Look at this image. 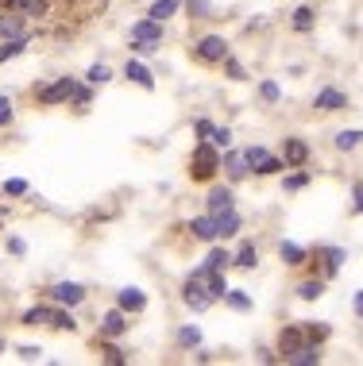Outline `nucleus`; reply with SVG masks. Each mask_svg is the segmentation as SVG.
<instances>
[{"label":"nucleus","instance_id":"15","mask_svg":"<svg viewBox=\"0 0 363 366\" xmlns=\"http://www.w3.org/2000/svg\"><path fill=\"white\" fill-rule=\"evenodd\" d=\"M282 154H286V162H290V166H302L305 158H309V147H305L302 139H286Z\"/></svg>","mask_w":363,"mask_h":366},{"label":"nucleus","instance_id":"38","mask_svg":"<svg viewBox=\"0 0 363 366\" xmlns=\"http://www.w3.org/2000/svg\"><path fill=\"white\" fill-rule=\"evenodd\" d=\"M278 170H282V162H278V158H271V154H267L263 162L256 166V173H278Z\"/></svg>","mask_w":363,"mask_h":366},{"label":"nucleus","instance_id":"2","mask_svg":"<svg viewBox=\"0 0 363 366\" xmlns=\"http://www.w3.org/2000/svg\"><path fill=\"white\" fill-rule=\"evenodd\" d=\"M194 166H197V177H213L216 170H220V158H216V151L213 147H205V143H197V151H194Z\"/></svg>","mask_w":363,"mask_h":366},{"label":"nucleus","instance_id":"21","mask_svg":"<svg viewBox=\"0 0 363 366\" xmlns=\"http://www.w3.org/2000/svg\"><path fill=\"white\" fill-rule=\"evenodd\" d=\"M232 262H236V266H244V270H251V266L259 262V250L251 247V243H244V247H240V250L232 255Z\"/></svg>","mask_w":363,"mask_h":366},{"label":"nucleus","instance_id":"40","mask_svg":"<svg viewBox=\"0 0 363 366\" xmlns=\"http://www.w3.org/2000/svg\"><path fill=\"white\" fill-rule=\"evenodd\" d=\"M105 358H108L112 366H124V363H128V355H124L120 347H105Z\"/></svg>","mask_w":363,"mask_h":366},{"label":"nucleus","instance_id":"39","mask_svg":"<svg viewBox=\"0 0 363 366\" xmlns=\"http://www.w3.org/2000/svg\"><path fill=\"white\" fill-rule=\"evenodd\" d=\"M305 185H309V173H294V177H286V189H290V193L305 189Z\"/></svg>","mask_w":363,"mask_h":366},{"label":"nucleus","instance_id":"20","mask_svg":"<svg viewBox=\"0 0 363 366\" xmlns=\"http://www.w3.org/2000/svg\"><path fill=\"white\" fill-rule=\"evenodd\" d=\"M20 31H23V19L20 16H12V12L0 16V39H12V35H20Z\"/></svg>","mask_w":363,"mask_h":366},{"label":"nucleus","instance_id":"22","mask_svg":"<svg viewBox=\"0 0 363 366\" xmlns=\"http://www.w3.org/2000/svg\"><path fill=\"white\" fill-rule=\"evenodd\" d=\"M225 305H232L236 312H247V308H251V297H247L244 289H225Z\"/></svg>","mask_w":363,"mask_h":366},{"label":"nucleus","instance_id":"7","mask_svg":"<svg viewBox=\"0 0 363 366\" xmlns=\"http://www.w3.org/2000/svg\"><path fill=\"white\" fill-rule=\"evenodd\" d=\"M182 293H186V305H194L197 312H201V308H209V305H213V297H209V289L201 286V278H189Z\"/></svg>","mask_w":363,"mask_h":366},{"label":"nucleus","instance_id":"48","mask_svg":"<svg viewBox=\"0 0 363 366\" xmlns=\"http://www.w3.org/2000/svg\"><path fill=\"white\" fill-rule=\"evenodd\" d=\"M355 316H363V289L355 293Z\"/></svg>","mask_w":363,"mask_h":366},{"label":"nucleus","instance_id":"13","mask_svg":"<svg viewBox=\"0 0 363 366\" xmlns=\"http://www.w3.org/2000/svg\"><path fill=\"white\" fill-rule=\"evenodd\" d=\"M31 43V35H12V39H0V62H8V58H16V54H23V47Z\"/></svg>","mask_w":363,"mask_h":366},{"label":"nucleus","instance_id":"35","mask_svg":"<svg viewBox=\"0 0 363 366\" xmlns=\"http://www.w3.org/2000/svg\"><path fill=\"white\" fill-rule=\"evenodd\" d=\"M259 93H263V100H271V105H275L278 96H282V89H278L275 81H263V85H259Z\"/></svg>","mask_w":363,"mask_h":366},{"label":"nucleus","instance_id":"27","mask_svg":"<svg viewBox=\"0 0 363 366\" xmlns=\"http://www.w3.org/2000/svg\"><path fill=\"white\" fill-rule=\"evenodd\" d=\"M321 259L329 262V274H336V270H340V262H344V247H324Z\"/></svg>","mask_w":363,"mask_h":366},{"label":"nucleus","instance_id":"46","mask_svg":"<svg viewBox=\"0 0 363 366\" xmlns=\"http://www.w3.org/2000/svg\"><path fill=\"white\" fill-rule=\"evenodd\" d=\"M352 197H355V204H352V208H355V212H363V182L355 185V193H352Z\"/></svg>","mask_w":363,"mask_h":366},{"label":"nucleus","instance_id":"9","mask_svg":"<svg viewBox=\"0 0 363 366\" xmlns=\"http://www.w3.org/2000/svg\"><path fill=\"white\" fill-rule=\"evenodd\" d=\"M313 105L321 108V112H340V108H348V96H344L340 89H321Z\"/></svg>","mask_w":363,"mask_h":366},{"label":"nucleus","instance_id":"30","mask_svg":"<svg viewBox=\"0 0 363 366\" xmlns=\"http://www.w3.org/2000/svg\"><path fill=\"white\" fill-rule=\"evenodd\" d=\"M294 28H298V31H309V28H313V8H309V4H302V8L294 12Z\"/></svg>","mask_w":363,"mask_h":366},{"label":"nucleus","instance_id":"32","mask_svg":"<svg viewBox=\"0 0 363 366\" xmlns=\"http://www.w3.org/2000/svg\"><path fill=\"white\" fill-rule=\"evenodd\" d=\"M178 343H182V347H197V343H201V332H197V327H182V332H178Z\"/></svg>","mask_w":363,"mask_h":366},{"label":"nucleus","instance_id":"26","mask_svg":"<svg viewBox=\"0 0 363 366\" xmlns=\"http://www.w3.org/2000/svg\"><path fill=\"white\" fill-rule=\"evenodd\" d=\"M363 143V131H336V147L340 151H352V147Z\"/></svg>","mask_w":363,"mask_h":366},{"label":"nucleus","instance_id":"4","mask_svg":"<svg viewBox=\"0 0 363 366\" xmlns=\"http://www.w3.org/2000/svg\"><path fill=\"white\" fill-rule=\"evenodd\" d=\"M70 89H74V77H59L54 85L39 89V105H62V100H70Z\"/></svg>","mask_w":363,"mask_h":366},{"label":"nucleus","instance_id":"24","mask_svg":"<svg viewBox=\"0 0 363 366\" xmlns=\"http://www.w3.org/2000/svg\"><path fill=\"white\" fill-rule=\"evenodd\" d=\"M50 327H59V332H74L78 320L70 316V312H59V308H50Z\"/></svg>","mask_w":363,"mask_h":366},{"label":"nucleus","instance_id":"23","mask_svg":"<svg viewBox=\"0 0 363 366\" xmlns=\"http://www.w3.org/2000/svg\"><path fill=\"white\" fill-rule=\"evenodd\" d=\"M232 266V255H228V250H209V259H205V270H228Z\"/></svg>","mask_w":363,"mask_h":366},{"label":"nucleus","instance_id":"45","mask_svg":"<svg viewBox=\"0 0 363 366\" xmlns=\"http://www.w3.org/2000/svg\"><path fill=\"white\" fill-rule=\"evenodd\" d=\"M8 250H12V255H23V250H28V243H23V239H8Z\"/></svg>","mask_w":363,"mask_h":366},{"label":"nucleus","instance_id":"16","mask_svg":"<svg viewBox=\"0 0 363 366\" xmlns=\"http://www.w3.org/2000/svg\"><path fill=\"white\" fill-rule=\"evenodd\" d=\"M236 231H240V216H236V208L216 212V235H236Z\"/></svg>","mask_w":363,"mask_h":366},{"label":"nucleus","instance_id":"47","mask_svg":"<svg viewBox=\"0 0 363 366\" xmlns=\"http://www.w3.org/2000/svg\"><path fill=\"white\" fill-rule=\"evenodd\" d=\"M209 131H213V124H209V120H197V135H201V139H209Z\"/></svg>","mask_w":363,"mask_h":366},{"label":"nucleus","instance_id":"28","mask_svg":"<svg viewBox=\"0 0 363 366\" xmlns=\"http://www.w3.org/2000/svg\"><path fill=\"white\" fill-rule=\"evenodd\" d=\"M209 143L228 151V147H232V131H228V127H213V131H209Z\"/></svg>","mask_w":363,"mask_h":366},{"label":"nucleus","instance_id":"49","mask_svg":"<svg viewBox=\"0 0 363 366\" xmlns=\"http://www.w3.org/2000/svg\"><path fill=\"white\" fill-rule=\"evenodd\" d=\"M0 351H4V343H0Z\"/></svg>","mask_w":363,"mask_h":366},{"label":"nucleus","instance_id":"25","mask_svg":"<svg viewBox=\"0 0 363 366\" xmlns=\"http://www.w3.org/2000/svg\"><path fill=\"white\" fill-rule=\"evenodd\" d=\"M324 293V281H302V286H298V297L302 301H317Z\"/></svg>","mask_w":363,"mask_h":366},{"label":"nucleus","instance_id":"34","mask_svg":"<svg viewBox=\"0 0 363 366\" xmlns=\"http://www.w3.org/2000/svg\"><path fill=\"white\" fill-rule=\"evenodd\" d=\"M89 96H93V93H89L85 85H78V81H74V89H70V100H74L78 108H85V105H89Z\"/></svg>","mask_w":363,"mask_h":366},{"label":"nucleus","instance_id":"17","mask_svg":"<svg viewBox=\"0 0 363 366\" xmlns=\"http://www.w3.org/2000/svg\"><path fill=\"white\" fill-rule=\"evenodd\" d=\"M147 305V297H143V293H139V289H120V297H116V308H124V312H139V308Z\"/></svg>","mask_w":363,"mask_h":366},{"label":"nucleus","instance_id":"12","mask_svg":"<svg viewBox=\"0 0 363 366\" xmlns=\"http://www.w3.org/2000/svg\"><path fill=\"white\" fill-rule=\"evenodd\" d=\"M124 77L136 81L139 89H155V77H151V69L143 66V62H128V66H124Z\"/></svg>","mask_w":363,"mask_h":366},{"label":"nucleus","instance_id":"31","mask_svg":"<svg viewBox=\"0 0 363 366\" xmlns=\"http://www.w3.org/2000/svg\"><path fill=\"white\" fill-rule=\"evenodd\" d=\"M89 81H93V85H105V81H108V77H112V69H108V66H101V62H97V66H89Z\"/></svg>","mask_w":363,"mask_h":366},{"label":"nucleus","instance_id":"5","mask_svg":"<svg viewBox=\"0 0 363 366\" xmlns=\"http://www.w3.org/2000/svg\"><path fill=\"white\" fill-rule=\"evenodd\" d=\"M132 39H136V43H151V47H158V43H163V23H155V19H139V23H132Z\"/></svg>","mask_w":363,"mask_h":366},{"label":"nucleus","instance_id":"36","mask_svg":"<svg viewBox=\"0 0 363 366\" xmlns=\"http://www.w3.org/2000/svg\"><path fill=\"white\" fill-rule=\"evenodd\" d=\"M225 69H228V77H232V81H244V66H240V62H236V58H225Z\"/></svg>","mask_w":363,"mask_h":366},{"label":"nucleus","instance_id":"10","mask_svg":"<svg viewBox=\"0 0 363 366\" xmlns=\"http://www.w3.org/2000/svg\"><path fill=\"white\" fill-rule=\"evenodd\" d=\"M189 231H194V239L213 243V239H216V216L209 212V216H197V220H189Z\"/></svg>","mask_w":363,"mask_h":366},{"label":"nucleus","instance_id":"43","mask_svg":"<svg viewBox=\"0 0 363 366\" xmlns=\"http://www.w3.org/2000/svg\"><path fill=\"white\" fill-rule=\"evenodd\" d=\"M39 355H43L39 347H20V358H23V363H35Z\"/></svg>","mask_w":363,"mask_h":366},{"label":"nucleus","instance_id":"42","mask_svg":"<svg viewBox=\"0 0 363 366\" xmlns=\"http://www.w3.org/2000/svg\"><path fill=\"white\" fill-rule=\"evenodd\" d=\"M4 124H12V100L8 96H0V127Z\"/></svg>","mask_w":363,"mask_h":366},{"label":"nucleus","instance_id":"3","mask_svg":"<svg viewBox=\"0 0 363 366\" xmlns=\"http://www.w3.org/2000/svg\"><path fill=\"white\" fill-rule=\"evenodd\" d=\"M50 301H54V305H81V301H85V286H78V281H59V286L50 289Z\"/></svg>","mask_w":363,"mask_h":366},{"label":"nucleus","instance_id":"8","mask_svg":"<svg viewBox=\"0 0 363 366\" xmlns=\"http://www.w3.org/2000/svg\"><path fill=\"white\" fill-rule=\"evenodd\" d=\"M128 332V320H124V308H112V312H105V320H101V336L116 339Z\"/></svg>","mask_w":363,"mask_h":366},{"label":"nucleus","instance_id":"37","mask_svg":"<svg viewBox=\"0 0 363 366\" xmlns=\"http://www.w3.org/2000/svg\"><path fill=\"white\" fill-rule=\"evenodd\" d=\"M4 193H12V197H23V193H28V182H23V177H12V182H4Z\"/></svg>","mask_w":363,"mask_h":366},{"label":"nucleus","instance_id":"11","mask_svg":"<svg viewBox=\"0 0 363 366\" xmlns=\"http://www.w3.org/2000/svg\"><path fill=\"white\" fill-rule=\"evenodd\" d=\"M225 170H228V177H232V182H244L247 173H251V162H247L244 151H236V154H228V158H225Z\"/></svg>","mask_w":363,"mask_h":366},{"label":"nucleus","instance_id":"18","mask_svg":"<svg viewBox=\"0 0 363 366\" xmlns=\"http://www.w3.org/2000/svg\"><path fill=\"white\" fill-rule=\"evenodd\" d=\"M178 12V0H155L147 12V19H155V23H163V19H170Z\"/></svg>","mask_w":363,"mask_h":366},{"label":"nucleus","instance_id":"41","mask_svg":"<svg viewBox=\"0 0 363 366\" xmlns=\"http://www.w3.org/2000/svg\"><path fill=\"white\" fill-rule=\"evenodd\" d=\"M244 154H247V162H251V166H259L267 158V147H247Z\"/></svg>","mask_w":363,"mask_h":366},{"label":"nucleus","instance_id":"19","mask_svg":"<svg viewBox=\"0 0 363 366\" xmlns=\"http://www.w3.org/2000/svg\"><path fill=\"white\" fill-rule=\"evenodd\" d=\"M278 255H282L286 266H302V262H305V247H298V243H282Z\"/></svg>","mask_w":363,"mask_h":366},{"label":"nucleus","instance_id":"1","mask_svg":"<svg viewBox=\"0 0 363 366\" xmlns=\"http://www.w3.org/2000/svg\"><path fill=\"white\" fill-rule=\"evenodd\" d=\"M194 54L201 58V62H225V58H228V43L220 35H205L194 47Z\"/></svg>","mask_w":363,"mask_h":366},{"label":"nucleus","instance_id":"33","mask_svg":"<svg viewBox=\"0 0 363 366\" xmlns=\"http://www.w3.org/2000/svg\"><path fill=\"white\" fill-rule=\"evenodd\" d=\"M298 343H302V327H290V332H282V355H286V351H294Z\"/></svg>","mask_w":363,"mask_h":366},{"label":"nucleus","instance_id":"29","mask_svg":"<svg viewBox=\"0 0 363 366\" xmlns=\"http://www.w3.org/2000/svg\"><path fill=\"white\" fill-rule=\"evenodd\" d=\"M23 324H28V327L50 324V308H31V312H23Z\"/></svg>","mask_w":363,"mask_h":366},{"label":"nucleus","instance_id":"6","mask_svg":"<svg viewBox=\"0 0 363 366\" xmlns=\"http://www.w3.org/2000/svg\"><path fill=\"white\" fill-rule=\"evenodd\" d=\"M286 363L290 366H313V363H321V351H317L313 343H298L294 351H286Z\"/></svg>","mask_w":363,"mask_h":366},{"label":"nucleus","instance_id":"44","mask_svg":"<svg viewBox=\"0 0 363 366\" xmlns=\"http://www.w3.org/2000/svg\"><path fill=\"white\" fill-rule=\"evenodd\" d=\"M189 12H197V16H205V12H209V0H189Z\"/></svg>","mask_w":363,"mask_h":366},{"label":"nucleus","instance_id":"14","mask_svg":"<svg viewBox=\"0 0 363 366\" xmlns=\"http://www.w3.org/2000/svg\"><path fill=\"white\" fill-rule=\"evenodd\" d=\"M232 201H236V197H232V189H225V185H216V189L209 193V212L216 216V212L232 208Z\"/></svg>","mask_w":363,"mask_h":366}]
</instances>
